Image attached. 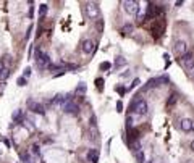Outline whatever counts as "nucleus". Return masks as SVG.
<instances>
[{"mask_svg":"<svg viewBox=\"0 0 194 163\" xmlns=\"http://www.w3.org/2000/svg\"><path fill=\"white\" fill-rule=\"evenodd\" d=\"M96 82H97V87H99V89H100V87H102V79H97Z\"/></svg>","mask_w":194,"mask_h":163,"instance_id":"obj_30","label":"nucleus"},{"mask_svg":"<svg viewBox=\"0 0 194 163\" xmlns=\"http://www.w3.org/2000/svg\"><path fill=\"white\" fill-rule=\"evenodd\" d=\"M176 100H178V99H176V95L173 94L172 97H170V100H168V104H167V105H168V107H172L173 104H176Z\"/></svg>","mask_w":194,"mask_h":163,"instance_id":"obj_24","label":"nucleus"},{"mask_svg":"<svg viewBox=\"0 0 194 163\" xmlns=\"http://www.w3.org/2000/svg\"><path fill=\"white\" fill-rule=\"evenodd\" d=\"M131 110H133L136 115H141V116L147 115V110H149L147 102L144 99H136V100H133V104H131Z\"/></svg>","mask_w":194,"mask_h":163,"instance_id":"obj_1","label":"nucleus"},{"mask_svg":"<svg viewBox=\"0 0 194 163\" xmlns=\"http://www.w3.org/2000/svg\"><path fill=\"white\" fill-rule=\"evenodd\" d=\"M10 63H12L10 55H5V57L2 58V65H3V68H8V66H10Z\"/></svg>","mask_w":194,"mask_h":163,"instance_id":"obj_16","label":"nucleus"},{"mask_svg":"<svg viewBox=\"0 0 194 163\" xmlns=\"http://www.w3.org/2000/svg\"><path fill=\"white\" fill-rule=\"evenodd\" d=\"M179 63H181V66L186 69V71H192L194 69V55H191V53L183 55V57L179 58Z\"/></svg>","mask_w":194,"mask_h":163,"instance_id":"obj_4","label":"nucleus"},{"mask_svg":"<svg viewBox=\"0 0 194 163\" xmlns=\"http://www.w3.org/2000/svg\"><path fill=\"white\" fill-rule=\"evenodd\" d=\"M131 128H133V118L128 116V118H126V129H128V131H131Z\"/></svg>","mask_w":194,"mask_h":163,"instance_id":"obj_23","label":"nucleus"},{"mask_svg":"<svg viewBox=\"0 0 194 163\" xmlns=\"http://www.w3.org/2000/svg\"><path fill=\"white\" fill-rule=\"evenodd\" d=\"M118 92H120V94L123 95V94H125V87H118V89H117Z\"/></svg>","mask_w":194,"mask_h":163,"instance_id":"obj_29","label":"nucleus"},{"mask_svg":"<svg viewBox=\"0 0 194 163\" xmlns=\"http://www.w3.org/2000/svg\"><path fill=\"white\" fill-rule=\"evenodd\" d=\"M86 13H87V16L91 18V20H96V18L100 16V8H99L97 3H87L86 5Z\"/></svg>","mask_w":194,"mask_h":163,"instance_id":"obj_6","label":"nucleus"},{"mask_svg":"<svg viewBox=\"0 0 194 163\" xmlns=\"http://www.w3.org/2000/svg\"><path fill=\"white\" fill-rule=\"evenodd\" d=\"M139 84H141V81H139V79H138V78H136V79H134V81H133V84H131V86H130V89H134V87H138Z\"/></svg>","mask_w":194,"mask_h":163,"instance_id":"obj_25","label":"nucleus"},{"mask_svg":"<svg viewBox=\"0 0 194 163\" xmlns=\"http://www.w3.org/2000/svg\"><path fill=\"white\" fill-rule=\"evenodd\" d=\"M78 105L76 104H74V102L73 100H68L67 102V104H65L63 105V111H65V113H70V115H74V113H78Z\"/></svg>","mask_w":194,"mask_h":163,"instance_id":"obj_8","label":"nucleus"},{"mask_svg":"<svg viewBox=\"0 0 194 163\" xmlns=\"http://www.w3.org/2000/svg\"><path fill=\"white\" fill-rule=\"evenodd\" d=\"M191 149H192V152H194V141L191 142Z\"/></svg>","mask_w":194,"mask_h":163,"instance_id":"obj_31","label":"nucleus"},{"mask_svg":"<svg viewBox=\"0 0 194 163\" xmlns=\"http://www.w3.org/2000/svg\"><path fill=\"white\" fill-rule=\"evenodd\" d=\"M134 157H136V160H138V163H144V152L141 150V149L134 152Z\"/></svg>","mask_w":194,"mask_h":163,"instance_id":"obj_14","label":"nucleus"},{"mask_svg":"<svg viewBox=\"0 0 194 163\" xmlns=\"http://www.w3.org/2000/svg\"><path fill=\"white\" fill-rule=\"evenodd\" d=\"M87 161H91V163L99 161V150L97 149H89L87 150Z\"/></svg>","mask_w":194,"mask_h":163,"instance_id":"obj_9","label":"nucleus"},{"mask_svg":"<svg viewBox=\"0 0 194 163\" xmlns=\"http://www.w3.org/2000/svg\"><path fill=\"white\" fill-rule=\"evenodd\" d=\"M26 82H28V79L25 76H20V78L16 79V84L18 86H26Z\"/></svg>","mask_w":194,"mask_h":163,"instance_id":"obj_20","label":"nucleus"},{"mask_svg":"<svg viewBox=\"0 0 194 163\" xmlns=\"http://www.w3.org/2000/svg\"><path fill=\"white\" fill-rule=\"evenodd\" d=\"M175 53L179 55V57H183V55H186V50H188V44L184 42V40H176L175 42Z\"/></svg>","mask_w":194,"mask_h":163,"instance_id":"obj_7","label":"nucleus"},{"mask_svg":"<svg viewBox=\"0 0 194 163\" xmlns=\"http://www.w3.org/2000/svg\"><path fill=\"white\" fill-rule=\"evenodd\" d=\"M26 105H28V110H31L32 113H39V115H44V113H45L44 105L39 104V102H36L34 99H28Z\"/></svg>","mask_w":194,"mask_h":163,"instance_id":"obj_5","label":"nucleus"},{"mask_svg":"<svg viewBox=\"0 0 194 163\" xmlns=\"http://www.w3.org/2000/svg\"><path fill=\"white\" fill-rule=\"evenodd\" d=\"M110 66H112V65L108 63V62H105V63L100 65V69H110Z\"/></svg>","mask_w":194,"mask_h":163,"instance_id":"obj_26","label":"nucleus"},{"mask_svg":"<svg viewBox=\"0 0 194 163\" xmlns=\"http://www.w3.org/2000/svg\"><path fill=\"white\" fill-rule=\"evenodd\" d=\"M29 74H31V68H26V69H25V74H23V76L28 79V78H29Z\"/></svg>","mask_w":194,"mask_h":163,"instance_id":"obj_28","label":"nucleus"},{"mask_svg":"<svg viewBox=\"0 0 194 163\" xmlns=\"http://www.w3.org/2000/svg\"><path fill=\"white\" fill-rule=\"evenodd\" d=\"M21 160H23V163H32L31 153H21Z\"/></svg>","mask_w":194,"mask_h":163,"instance_id":"obj_15","label":"nucleus"},{"mask_svg":"<svg viewBox=\"0 0 194 163\" xmlns=\"http://www.w3.org/2000/svg\"><path fill=\"white\" fill-rule=\"evenodd\" d=\"M179 128L183 129V131H191V129L194 128L192 126V120H189V118H184V120H181V124H179Z\"/></svg>","mask_w":194,"mask_h":163,"instance_id":"obj_12","label":"nucleus"},{"mask_svg":"<svg viewBox=\"0 0 194 163\" xmlns=\"http://www.w3.org/2000/svg\"><path fill=\"white\" fill-rule=\"evenodd\" d=\"M123 8H125V11L128 15H138L139 13V3L138 2H133V0H125V2H121Z\"/></svg>","mask_w":194,"mask_h":163,"instance_id":"obj_3","label":"nucleus"},{"mask_svg":"<svg viewBox=\"0 0 194 163\" xmlns=\"http://www.w3.org/2000/svg\"><path fill=\"white\" fill-rule=\"evenodd\" d=\"M117 111H123V104H121V100L117 102Z\"/></svg>","mask_w":194,"mask_h":163,"instance_id":"obj_27","label":"nucleus"},{"mask_svg":"<svg viewBox=\"0 0 194 163\" xmlns=\"http://www.w3.org/2000/svg\"><path fill=\"white\" fill-rule=\"evenodd\" d=\"M162 31H163V23L162 21H159V23H155V24L152 26V36L157 39V37L162 34Z\"/></svg>","mask_w":194,"mask_h":163,"instance_id":"obj_11","label":"nucleus"},{"mask_svg":"<svg viewBox=\"0 0 194 163\" xmlns=\"http://www.w3.org/2000/svg\"><path fill=\"white\" fill-rule=\"evenodd\" d=\"M123 65H126V60L123 58V57H117V60H115V66L118 68V66H123Z\"/></svg>","mask_w":194,"mask_h":163,"instance_id":"obj_18","label":"nucleus"},{"mask_svg":"<svg viewBox=\"0 0 194 163\" xmlns=\"http://www.w3.org/2000/svg\"><path fill=\"white\" fill-rule=\"evenodd\" d=\"M86 89H87V86L84 84V82H79V86L76 87V92H78V94H84V92H86Z\"/></svg>","mask_w":194,"mask_h":163,"instance_id":"obj_17","label":"nucleus"},{"mask_svg":"<svg viewBox=\"0 0 194 163\" xmlns=\"http://www.w3.org/2000/svg\"><path fill=\"white\" fill-rule=\"evenodd\" d=\"M81 50L84 53H92L94 52V42L91 39H87V40H84L83 42V47H81Z\"/></svg>","mask_w":194,"mask_h":163,"instance_id":"obj_10","label":"nucleus"},{"mask_svg":"<svg viewBox=\"0 0 194 163\" xmlns=\"http://www.w3.org/2000/svg\"><path fill=\"white\" fill-rule=\"evenodd\" d=\"M45 13H47V5H41V8H39V18H44Z\"/></svg>","mask_w":194,"mask_h":163,"instance_id":"obj_22","label":"nucleus"},{"mask_svg":"<svg viewBox=\"0 0 194 163\" xmlns=\"http://www.w3.org/2000/svg\"><path fill=\"white\" fill-rule=\"evenodd\" d=\"M8 74H10V71H8V68H2V69H0V78H2V79L8 78Z\"/></svg>","mask_w":194,"mask_h":163,"instance_id":"obj_21","label":"nucleus"},{"mask_svg":"<svg viewBox=\"0 0 194 163\" xmlns=\"http://www.w3.org/2000/svg\"><path fill=\"white\" fill-rule=\"evenodd\" d=\"M121 31H123V34H130V32L133 31V24H125Z\"/></svg>","mask_w":194,"mask_h":163,"instance_id":"obj_19","label":"nucleus"},{"mask_svg":"<svg viewBox=\"0 0 194 163\" xmlns=\"http://www.w3.org/2000/svg\"><path fill=\"white\" fill-rule=\"evenodd\" d=\"M36 63L39 68H49L50 65V57L47 53H44L41 49H36Z\"/></svg>","mask_w":194,"mask_h":163,"instance_id":"obj_2","label":"nucleus"},{"mask_svg":"<svg viewBox=\"0 0 194 163\" xmlns=\"http://www.w3.org/2000/svg\"><path fill=\"white\" fill-rule=\"evenodd\" d=\"M31 155H34V157H41V149L37 144H32L31 145Z\"/></svg>","mask_w":194,"mask_h":163,"instance_id":"obj_13","label":"nucleus"}]
</instances>
